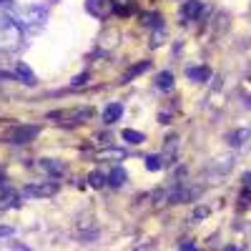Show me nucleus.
I'll return each mask as SVG.
<instances>
[{"label": "nucleus", "mask_w": 251, "mask_h": 251, "mask_svg": "<svg viewBox=\"0 0 251 251\" xmlns=\"http://www.w3.org/2000/svg\"><path fill=\"white\" fill-rule=\"evenodd\" d=\"M23 40V28H20L15 20L0 10V50H15Z\"/></svg>", "instance_id": "nucleus-1"}, {"label": "nucleus", "mask_w": 251, "mask_h": 251, "mask_svg": "<svg viewBox=\"0 0 251 251\" xmlns=\"http://www.w3.org/2000/svg\"><path fill=\"white\" fill-rule=\"evenodd\" d=\"M15 23H18L20 28H30V30H33V28H40V25L46 23V10L40 8V5L23 8V10L18 13V20H15Z\"/></svg>", "instance_id": "nucleus-2"}, {"label": "nucleus", "mask_w": 251, "mask_h": 251, "mask_svg": "<svg viewBox=\"0 0 251 251\" xmlns=\"http://www.w3.org/2000/svg\"><path fill=\"white\" fill-rule=\"evenodd\" d=\"M58 194V183H38V186H25L23 196L25 199H48Z\"/></svg>", "instance_id": "nucleus-3"}, {"label": "nucleus", "mask_w": 251, "mask_h": 251, "mask_svg": "<svg viewBox=\"0 0 251 251\" xmlns=\"http://www.w3.org/2000/svg\"><path fill=\"white\" fill-rule=\"evenodd\" d=\"M113 8H116V3L113 0H86V10L93 15V18H108L111 13H113Z\"/></svg>", "instance_id": "nucleus-4"}, {"label": "nucleus", "mask_w": 251, "mask_h": 251, "mask_svg": "<svg viewBox=\"0 0 251 251\" xmlns=\"http://www.w3.org/2000/svg\"><path fill=\"white\" fill-rule=\"evenodd\" d=\"M38 133H40L38 126H15V128L8 133V141H13V143H28V141H33Z\"/></svg>", "instance_id": "nucleus-5"}, {"label": "nucleus", "mask_w": 251, "mask_h": 251, "mask_svg": "<svg viewBox=\"0 0 251 251\" xmlns=\"http://www.w3.org/2000/svg\"><path fill=\"white\" fill-rule=\"evenodd\" d=\"M38 169L43 174H50V176H63V174H66V166H63L60 161H55V158H40Z\"/></svg>", "instance_id": "nucleus-6"}, {"label": "nucleus", "mask_w": 251, "mask_h": 251, "mask_svg": "<svg viewBox=\"0 0 251 251\" xmlns=\"http://www.w3.org/2000/svg\"><path fill=\"white\" fill-rule=\"evenodd\" d=\"M13 75H15V78H20V80L25 83V86H35V75H33V71H30L28 63H18Z\"/></svg>", "instance_id": "nucleus-7"}, {"label": "nucleus", "mask_w": 251, "mask_h": 251, "mask_svg": "<svg viewBox=\"0 0 251 251\" xmlns=\"http://www.w3.org/2000/svg\"><path fill=\"white\" fill-rule=\"evenodd\" d=\"M201 10H203L201 0H188V3H183L181 15H183L186 20H194V18H199V15H201Z\"/></svg>", "instance_id": "nucleus-8"}, {"label": "nucleus", "mask_w": 251, "mask_h": 251, "mask_svg": "<svg viewBox=\"0 0 251 251\" xmlns=\"http://www.w3.org/2000/svg\"><path fill=\"white\" fill-rule=\"evenodd\" d=\"M121 116H123V106H121V103H108V106L103 108V121H106V123H116Z\"/></svg>", "instance_id": "nucleus-9"}, {"label": "nucleus", "mask_w": 251, "mask_h": 251, "mask_svg": "<svg viewBox=\"0 0 251 251\" xmlns=\"http://www.w3.org/2000/svg\"><path fill=\"white\" fill-rule=\"evenodd\" d=\"M88 116H91V108H78V111H71V113H50V118H73L71 123L83 121V118H88Z\"/></svg>", "instance_id": "nucleus-10"}, {"label": "nucleus", "mask_w": 251, "mask_h": 251, "mask_svg": "<svg viewBox=\"0 0 251 251\" xmlns=\"http://www.w3.org/2000/svg\"><path fill=\"white\" fill-rule=\"evenodd\" d=\"M18 199H20V196H18L15 191H5L3 196H0V211H5V208H13V206H20Z\"/></svg>", "instance_id": "nucleus-11"}, {"label": "nucleus", "mask_w": 251, "mask_h": 251, "mask_svg": "<svg viewBox=\"0 0 251 251\" xmlns=\"http://www.w3.org/2000/svg\"><path fill=\"white\" fill-rule=\"evenodd\" d=\"M106 181H111V186H123L126 181H128V174H126L121 166H116V169L111 171V176H108Z\"/></svg>", "instance_id": "nucleus-12"}, {"label": "nucleus", "mask_w": 251, "mask_h": 251, "mask_svg": "<svg viewBox=\"0 0 251 251\" xmlns=\"http://www.w3.org/2000/svg\"><path fill=\"white\" fill-rule=\"evenodd\" d=\"M156 86H158L161 91H171V88H174V75H171L169 71L158 73V78H156Z\"/></svg>", "instance_id": "nucleus-13"}, {"label": "nucleus", "mask_w": 251, "mask_h": 251, "mask_svg": "<svg viewBox=\"0 0 251 251\" xmlns=\"http://www.w3.org/2000/svg\"><path fill=\"white\" fill-rule=\"evenodd\" d=\"M186 75L191 78V80H196V83H203V80L208 78V68H203V66H199V68H188Z\"/></svg>", "instance_id": "nucleus-14"}, {"label": "nucleus", "mask_w": 251, "mask_h": 251, "mask_svg": "<svg viewBox=\"0 0 251 251\" xmlns=\"http://www.w3.org/2000/svg\"><path fill=\"white\" fill-rule=\"evenodd\" d=\"M149 66H151L149 60H143V63H138V66H133V68H131L128 73L123 75V83H128V80H133V78H136L138 73H143V71H149Z\"/></svg>", "instance_id": "nucleus-15"}, {"label": "nucleus", "mask_w": 251, "mask_h": 251, "mask_svg": "<svg viewBox=\"0 0 251 251\" xmlns=\"http://www.w3.org/2000/svg\"><path fill=\"white\" fill-rule=\"evenodd\" d=\"M246 138H251V131H249V128H241V131H236V133L228 136V143H231V146H241Z\"/></svg>", "instance_id": "nucleus-16"}, {"label": "nucleus", "mask_w": 251, "mask_h": 251, "mask_svg": "<svg viewBox=\"0 0 251 251\" xmlns=\"http://www.w3.org/2000/svg\"><path fill=\"white\" fill-rule=\"evenodd\" d=\"M146 169L149 171H161L163 169V156H146Z\"/></svg>", "instance_id": "nucleus-17"}, {"label": "nucleus", "mask_w": 251, "mask_h": 251, "mask_svg": "<svg viewBox=\"0 0 251 251\" xmlns=\"http://www.w3.org/2000/svg\"><path fill=\"white\" fill-rule=\"evenodd\" d=\"M123 141H128V143H143L146 138H143V133H138V131L126 128V131H123Z\"/></svg>", "instance_id": "nucleus-18"}, {"label": "nucleus", "mask_w": 251, "mask_h": 251, "mask_svg": "<svg viewBox=\"0 0 251 251\" xmlns=\"http://www.w3.org/2000/svg\"><path fill=\"white\" fill-rule=\"evenodd\" d=\"M88 181H91V186H93V188H100L103 183H106V176H103L100 171H93V174L88 176Z\"/></svg>", "instance_id": "nucleus-19"}, {"label": "nucleus", "mask_w": 251, "mask_h": 251, "mask_svg": "<svg viewBox=\"0 0 251 251\" xmlns=\"http://www.w3.org/2000/svg\"><path fill=\"white\" fill-rule=\"evenodd\" d=\"M88 83V73H80V75H75L73 80H71V86L73 88H80V86H86Z\"/></svg>", "instance_id": "nucleus-20"}, {"label": "nucleus", "mask_w": 251, "mask_h": 251, "mask_svg": "<svg viewBox=\"0 0 251 251\" xmlns=\"http://www.w3.org/2000/svg\"><path fill=\"white\" fill-rule=\"evenodd\" d=\"M106 156H116V158H123V156H126V151H103V153H100V158H106Z\"/></svg>", "instance_id": "nucleus-21"}, {"label": "nucleus", "mask_w": 251, "mask_h": 251, "mask_svg": "<svg viewBox=\"0 0 251 251\" xmlns=\"http://www.w3.org/2000/svg\"><path fill=\"white\" fill-rule=\"evenodd\" d=\"M5 236H13V226H0V239Z\"/></svg>", "instance_id": "nucleus-22"}, {"label": "nucleus", "mask_w": 251, "mask_h": 251, "mask_svg": "<svg viewBox=\"0 0 251 251\" xmlns=\"http://www.w3.org/2000/svg\"><path fill=\"white\" fill-rule=\"evenodd\" d=\"M196 219H203V216H208V208H196V214H194Z\"/></svg>", "instance_id": "nucleus-23"}, {"label": "nucleus", "mask_w": 251, "mask_h": 251, "mask_svg": "<svg viewBox=\"0 0 251 251\" xmlns=\"http://www.w3.org/2000/svg\"><path fill=\"white\" fill-rule=\"evenodd\" d=\"M181 251H199V249H196L194 244H188V241H186V244H181Z\"/></svg>", "instance_id": "nucleus-24"}, {"label": "nucleus", "mask_w": 251, "mask_h": 251, "mask_svg": "<svg viewBox=\"0 0 251 251\" xmlns=\"http://www.w3.org/2000/svg\"><path fill=\"white\" fill-rule=\"evenodd\" d=\"M244 183H246V188H251V174H246V176H244Z\"/></svg>", "instance_id": "nucleus-25"}, {"label": "nucleus", "mask_w": 251, "mask_h": 251, "mask_svg": "<svg viewBox=\"0 0 251 251\" xmlns=\"http://www.w3.org/2000/svg\"><path fill=\"white\" fill-rule=\"evenodd\" d=\"M224 251H234V249H231V246H228V249H224Z\"/></svg>", "instance_id": "nucleus-26"}, {"label": "nucleus", "mask_w": 251, "mask_h": 251, "mask_svg": "<svg viewBox=\"0 0 251 251\" xmlns=\"http://www.w3.org/2000/svg\"><path fill=\"white\" fill-rule=\"evenodd\" d=\"M0 3H10V0H0Z\"/></svg>", "instance_id": "nucleus-27"}, {"label": "nucleus", "mask_w": 251, "mask_h": 251, "mask_svg": "<svg viewBox=\"0 0 251 251\" xmlns=\"http://www.w3.org/2000/svg\"><path fill=\"white\" fill-rule=\"evenodd\" d=\"M0 183H3V174H0Z\"/></svg>", "instance_id": "nucleus-28"}]
</instances>
